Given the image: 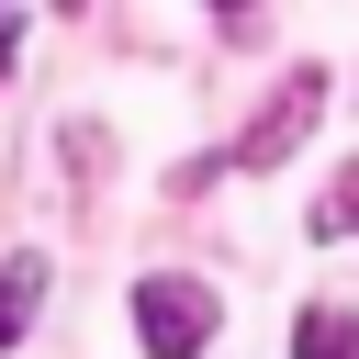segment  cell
I'll return each instance as SVG.
<instances>
[{
    "instance_id": "cell-6",
    "label": "cell",
    "mask_w": 359,
    "mask_h": 359,
    "mask_svg": "<svg viewBox=\"0 0 359 359\" xmlns=\"http://www.w3.org/2000/svg\"><path fill=\"white\" fill-rule=\"evenodd\" d=\"M11 56H22V22H11V11H0V67H11Z\"/></svg>"
},
{
    "instance_id": "cell-4",
    "label": "cell",
    "mask_w": 359,
    "mask_h": 359,
    "mask_svg": "<svg viewBox=\"0 0 359 359\" xmlns=\"http://www.w3.org/2000/svg\"><path fill=\"white\" fill-rule=\"evenodd\" d=\"M292 359H359V314H337V303H314V314L292 325Z\"/></svg>"
},
{
    "instance_id": "cell-2",
    "label": "cell",
    "mask_w": 359,
    "mask_h": 359,
    "mask_svg": "<svg viewBox=\"0 0 359 359\" xmlns=\"http://www.w3.org/2000/svg\"><path fill=\"white\" fill-rule=\"evenodd\" d=\"M314 112H325V79H314V67H303V79H292V90H280V112H258V123H247V146H236V157H224V168H280V157H292V146H303V123H314Z\"/></svg>"
},
{
    "instance_id": "cell-5",
    "label": "cell",
    "mask_w": 359,
    "mask_h": 359,
    "mask_svg": "<svg viewBox=\"0 0 359 359\" xmlns=\"http://www.w3.org/2000/svg\"><path fill=\"white\" fill-rule=\"evenodd\" d=\"M348 224H359V180H337V191L314 202V236H348Z\"/></svg>"
},
{
    "instance_id": "cell-3",
    "label": "cell",
    "mask_w": 359,
    "mask_h": 359,
    "mask_svg": "<svg viewBox=\"0 0 359 359\" xmlns=\"http://www.w3.org/2000/svg\"><path fill=\"white\" fill-rule=\"evenodd\" d=\"M34 303H45V258H0V348H22Z\"/></svg>"
},
{
    "instance_id": "cell-1",
    "label": "cell",
    "mask_w": 359,
    "mask_h": 359,
    "mask_svg": "<svg viewBox=\"0 0 359 359\" xmlns=\"http://www.w3.org/2000/svg\"><path fill=\"white\" fill-rule=\"evenodd\" d=\"M213 325H224L213 280H191V269H146V280H135V337H146V359H202Z\"/></svg>"
}]
</instances>
